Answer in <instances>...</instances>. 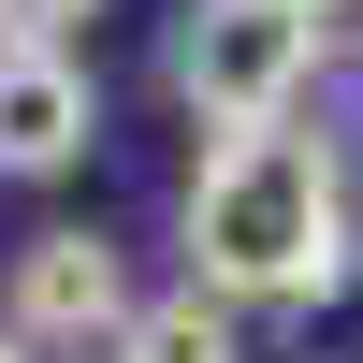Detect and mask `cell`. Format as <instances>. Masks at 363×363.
<instances>
[{
    "label": "cell",
    "mask_w": 363,
    "mask_h": 363,
    "mask_svg": "<svg viewBox=\"0 0 363 363\" xmlns=\"http://www.w3.org/2000/svg\"><path fill=\"white\" fill-rule=\"evenodd\" d=\"M349 277V160L335 131L277 116V131L203 145L189 174V291L218 306H320Z\"/></svg>",
    "instance_id": "cell-1"
},
{
    "label": "cell",
    "mask_w": 363,
    "mask_h": 363,
    "mask_svg": "<svg viewBox=\"0 0 363 363\" xmlns=\"http://www.w3.org/2000/svg\"><path fill=\"white\" fill-rule=\"evenodd\" d=\"M320 73V15L306 0H189L174 15V102L203 116V131H277L291 102H306Z\"/></svg>",
    "instance_id": "cell-2"
},
{
    "label": "cell",
    "mask_w": 363,
    "mask_h": 363,
    "mask_svg": "<svg viewBox=\"0 0 363 363\" xmlns=\"http://www.w3.org/2000/svg\"><path fill=\"white\" fill-rule=\"evenodd\" d=\"M0 320H15V349L29 363H87V349H116V335H131V277H116V247H102V233H29V247H15V306H0Z\"/></svg>",
    "instance_id": "cell-3"
},
{
    "label": "cell",
    "mask_w": 363,
    "mask_h": 363,
    "mask_svg": "<svg viewBox=\"0 0 363 363\" xmlns=\"http://www.w3.org/2000/svg\"><path fill=\"white\" fill-rule=\"evenodd\" d=\"M102 131V87L73 44H0V174H73Z\"/></svg>",
    "instance_id": "cell-4"
},
{
    "label": "cell",
    "mask_w": 363,
    "mask_h": 363,
    "mask_svg": "<svg viewBox=\"0 0 363 363\" xmlns=\"http://www.w3.org/2000/svg\"><path fill=\"white\" fill-rule=\"evenodd\" d=\"M116 363H247V335H233L218 291H160V306L116 335Z\"/></svg>",
    "instance_id": "cell-5"
},
{
    "label": "cell",
    "mask_w": 363,
    "mask_h": 363,
    "mask_svg": "<svg viewBox=\"0 0 363 363\" xmlns=\"http://www.w3.org/2000/svg\"><path fill=\"white\" fill-rule=\"evenodd\" d=\"M102 0H0V44H73Z\"/></svg>",
    "instance_id": "cell-6"
},
{
    "label": "cell",
    "mask_w": 363,
    "mask_h": 363,
    "mask_svg": "<svg viewBox=\"0 0 363 363\" xmlns=\"http://www.w3.org/2000/svg\"><path fill=\"white\" fill-rule=\"evenodd\" d=\"M0 363H29V349H15V320H0Z\"/></svg>",
    "instance_id": "cell-7"
},
{
    "label": "cell",
    "mask_w": 363,
    "mask_h": 363,
    "mask_svg": "<svg viewBox=\"0 0 363 363\" xmlns=\"http://www.w3.org/2000/svg\"><path fill=\"white\" fill-rule=\"evenodd\" d=\"M306 15H349V0H306Z\"/></svg>",
    "instance_id": "cell-8"
}]
</instances>
